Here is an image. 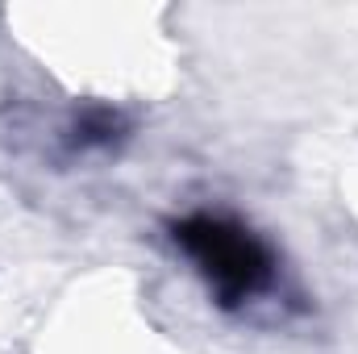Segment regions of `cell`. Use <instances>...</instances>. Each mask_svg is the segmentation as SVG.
I'll return each mask as SVG.
<instances>
[{
	"label": "cell",
	"mask_w": 358,
	"mask_h": 354,
	"mask_svg": "<svg viewBox=\"0 0 358 354\" xmlns=\"http://www.w3.org/2000/svg\"><path fill=\"white\" fill-rule=\"evenodd\" d=\"M176 246L196 263L200 279L208 283L213 300L221 309H238L250 296H259L275 275L271 250L234 217L192 213L176 221Z\"/></svg>",
	"instance_id": "obj_1"
}]
</instances>
